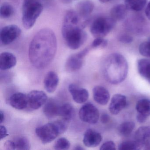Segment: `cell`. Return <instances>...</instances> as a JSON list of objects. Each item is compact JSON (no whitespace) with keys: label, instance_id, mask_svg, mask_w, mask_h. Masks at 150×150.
Listing matches in <instances>:
<instances>
[{"label":"cell","instance_id":"20","mask_svg":"<svg viewBox=\"0 0 150 150\" xmlns=\"http://www.w3.org/2000/svg\"><path fill=\"white\" fill-rule=\"evenodd\" d=\"M135 140L144 145L150 139V125L141 126L135 133Z\"/></svg>","mask_w":150,"mask_h":150},{"label":"cell","instance_id":"15","mask_svg":"<svg viewBox=\"0 0 150 150\" xmlns=\"http://www.w3.org/2000/svg\"><path fill=\"white\" fill-rule=\"evenodd\" d=\"M59 82V78L53 71L49 72L45 75L44 81L45 88L48 93H52L56 91Z\"/></svg>","mask_w":150,"mask_h":150},{"label":"cell","instance_id":"7","mask_svg":"<svg viewBox=\"0 0 150 150\" xmlns=\"http://www.w3.org/2000/svg\"><path fill=\"white\" fill-rule=\"evenodd\" d=\"M79 116L81 121L87 123L94 124L98 122L100 113L97 108L92 103L84 104L79 111Z\"/></svg>","mask_w":150,"mask_h":150},{"label":"cell","instance_id":"21","mask_svg":"<svg viewBox=\"0 0 150 150\" xmlns=\"http://www.w3.org/2000/svg\"><path fill=\"white\" fill-rule=\"evenodd\" d=\"M137 68L139 74L150 83V60L146 59H139Z\"/></svg>","mask_w":150,"mask_h":150},{"label":"cell","instance_id":"27","mask_svg":"<svg viewBox=\"0 0 150 150\" xmlns=\"http://www.w3.org/2000/svg\"><path fill=\"white\" fill-rule=\"evenodd\" d=\"M143 146L136 140L126 141L121 143L118 149L120 150H138L141 149Z\"/></svg>","mask_w":150,"mask_h":150},{"label":"cell","instance_id":"38","mask_svg":"<svg viewBox=\"0 0 150 150\" xmlns=\"http://www.w3.org/2000/svg\"><path fill=\"white\" fill-rule=\"evenodd\" d=\"M147 118V117H146L142 115H139V114H137V121L141 123H144V122H145Z\"/></svg>","mask_w":150,"mask_h":150},{"label":"cell","instance_id":"37","mask_svg":"<svg viewBox=\"0 0 150 150\" xmlns=\"http://www.w3.org/2000/svg\"><path fill=\"white\" fill-rule=\"evenodd\" d=\"M1 129V140L5 138L7 136H8V134L7 133V130L5 126L3 125H1L0 127Z\"/></svg>","mask_w":150,"mask_h":150},{"label":"cell","instance_id":"6","mask_svg":"<svg viewBox=\"0 0 150 150\" xmlns=\"http://www.w3.org/2000/svg\"><path fill=\"white\" fill-rule=\"evenodd\" d=\"M35 133L44 144L52 142L60 135L58 128L54 122L37 127L35 129Z\"/></svg>","mask_w":150,"mask_h":150},{"label":"cell","instance_id":"43","mask_svg":"<svg viewBox=\"0 0 150 150\" xmlns=\"http://www.w3.org/2000/svg\"><path fill=\"white\" fill-rule=\"evenodd\" d=\"M146 149H148V150H150V146H148V148H146Z\"/></svg>","mask_w":150,"mask_h":150},{"label":"cell","instance_id":"41","mask_svg":"<svg viewBox=\"0 0 150 150\" xmlns=\"http://www.w3.org/2000/svg\"><path fill=\"white\" fill-rule=\"evenodd\" d=\"M74 149L75 150H83L85 149H84V148H83L82 146H81L78 145L75 146V147L74 148Z\"/></svg>","mask_w":150,"mask_h":150},{"label":"cell","instance_id":"34","mask_svg":"<svg viewBox=\"0 0 150 150\" xmlns=\"http://www.w3.org/2000/svg\"><path fill=\"white\" fill-rule=\"evenodd\" d=\"M119 41L122 43L130 44L133 41V38L129 35L124 34L119 37Z\"/></svg>","mask_w":150,"mask_h":150},{"label":"cell","instance_id":"29","mask_svg":"<svg viewBox=\"0 0 150 150\" xmlns=\"http://www.w3.org/2000/svg\"><path fill=\"white\" fill-rule=\"evenodd\" d=\"M14 13L13 7L9 3H4L1 7L0 16L3 19H7L11 17Z\"/></svg>","mask_w":150,"mask_h":150},{"label":"cell","instance_id":"1","mask_svg":"<svg viewBox=\"0 0 150 150\" xmlns=\"http://www.w3.org/2000/svg\"><path fill=\"white\" fill-rule=\"evenodd\" d=\"M57 38L50 29L44 28L35 35L30 45L29 57L33 66L43 69L48 66L56 55Z\"/></svg>","mask_w":150,"mask_h":150},{"label":"cell","instance_id":"3","mask_svg":"<svg viewBox=\"0 0 150 150\" xmlns=\"http://www.w3.org/2000/svg\"><path fill=\"white\" fill-rule=\"evenodd\" d=\"M128 64L126 59L119 53L110 55L105 60L103 74L106 79L111 84L117 85L127 77Z\"/></svg>","mask_w":150,"mask_h":150},{"label":"cell","instance_id":"31","mask_svg":"<svg viewBox=\"0 0 150 150\" xmlns=\"http://www.w3.org/2000/svg\"><path fill=\"white\" fill-rule=\"evenodd\" d=\"M139 53L144 57H150V42H144L140 44L139 47Z\"/></svg>","mask_w":150,"mask_h":150},{"label":"cell","instance_id":"33","mask_svg":"<svg viewBox=\"0 0 150 150\" xmlns=\"http://www.w3.org/2000/svg\"><path fill=\"white\" fill-rule=\"evenodd\" d=\"M101 150H116L115 144L113 141H108L103 144L100 147Z\"/></svg>","mask_w":150,"mask_h":150},{"label":"cell","instance_id":"23","mask_svg":"<svg viewBox=\"0 0 150 150\" xmlns=\"http://www.w3.org/2000/svg\"><path fill=\"white\" fill-rule=\"evenodd\" d=\"M75 114L74 108L70 103H64L60 105L59 110L58 116L61 117L62 119L69 121L73 118Z\"/></svg>","mask_w":150,"mask_h":150},{"label":"cell","instance_id":"4","mask_svg":"<svg viewBox=\"0 0 150 150\" xmlns=\"http://www.w3.org/2000/svg\"><path fill=\"white\" fill-rule=\"evenodd\" d=\"M43 9L38 0H24L22 7V23L26 29L31 28Z\"/></svg>","mask_w":150,"mask_h":150},{"label":"cell","instance_id":"25","mask_svg":"<svg viewBox=\"0 0 150 150\" xmlns=\"http://www.w3.org/2000/svg\"><path fill=\"white\" fill-rule=\"evenodd\" d=\"M147 0H125V5L128 9L138 12L145 6Z\"/></svg>","mask_w":150,"mask_h":150},{"label":"cell","instance_id":"42","mask_svg":"<svg viewBox=\"0 0 150 150\" xmlns=\"http://www.w3.org/2000/svg\"><path fill=\"white\" fill-rule=\"evenodd\" d=\"M99 1L102 3H107V2L111 1L112 0H99Z\"/></svg>","mask_w":150,"mask_h":150},{"label":"cell","instance_id":"19","mask_svg":"<svg viewBox=\"0 0 150 150\" xmlns=\"http://www.w3.org/2000/svg\"><path fill=\"white\" fill-rule=\"evenodd\" d=\"M60 105L53 99L47 101L43 108V112L45 116L50 119L58 116Z\"/></svg>","mask_w":150,"mask_h":150},{"label":"cell","instance_id":"5","mask_svg":"<svg viewBox=\"0 0 150 150\" xmlns=\"http://www.w3.org/2000/svg\"><path fill=\"white\" fill-rule=\"evenodd\" d=\"M116 22L111 17H99L92 23L90 32L95 38H103L114 29Z\"/></svg>","mask_w":150,"mask_h":150},{"label":"cell","instance_id":"14","mask_svg":"<svg viewBox=\"0 0 150 150\" xmlns=\"http://www.w3.org/2000/svg\"><path fill=\"white\" fill-rule=\"evenodd\" d=\"M94 100L100 105H105L108 103L110 98L108 91L103 87L96 86L93 88Z\"/></svg>","mask_w":150,"mask_h":150},{"label":"cell","instance_id":"28","mask_svg":"<svg viewBox=\"0 0 150 150\" xmlns=\"http://www.w3.org/2000/svg\"><path fill=\"white\" fill-rule=\"evenodd\" d=\"M135 127V124L133 122H124L120 125L118 128V131L122 136L127 137L130 135Z\"/></svg>","mask_w":150,"mask_h":150},{"label":"cell","instance_id":"35","mask_svg":"<svg viewBox=\"0 0 150 150\" xmlns=\"http://www.w3.org/2000/svg\"><path fill=\"white\" fill-rule=\"evenodd\" d=\"M4 147L6 150H16L14 143L13 140H8L6 141L4 144Z\"/></svg>","mask_w":150,"mask_h":150},{"label":"cell","instance_id":"16","mask_svg":"<svg viewBox=\"0 0 150 150\" xmlns=\"http://www.w3.org/2000/svg\"><path fill=\"white\" fill-rule=\"evenodd\" d=\"M84 58L79 52L70 56L66 63L67 71L72 72L79 70L83 65Z\"/></svg>","mask_w":150,"mask_h":150},{"label":"cell","instance_id":"36","mask_svg":"<svg viewBox=\"0 0 150 150\" xmlns=\"http://www.w3.org/2000/svg\"><path fill=\"white\" fill-rule=\"evenodd\" d=\"M110 120V117L108 114L103 113L100 116V121L102 123L106 124Z\"/></svg>","mask_w":150,"mask_h":150},{"label":"cell","instance_id":"32","mask_svg":"<svg viewBox=\"0 0 150 150\" xmlns=\"http://www.w3.org/2000/svg\"><path fill=\"white\" fill-rule=\"evenodd\" d=\"M108 41L102 38H97L93 41L91 45V47L93 48H97L101 47L104 48L108 45Z\"/></svg>","mask_w":150,"mask_h":150},{"label":"cell","instance_id":"30","mask_svg":"<svg viewBox=\"0 0 150 150\" xmlns=\"http://www.w3.org/2000/svg\"><path fill=\"white\" fill-rule=\"evenodd\" d=\"M70 142L67 139L61 137L56 140L54 144V148L57 150H68L70 148Z\"/></svg>","mask_w":150,"mask_h":150},{"label":"cell","instance_id":"44","mask_svg":"<svg viewBox=\"0 0 150 150\" xmlns=\"http://www.w3.org/2000/svg\"><path fill=\"white\" fill-rule=\"evenodd\" d=\"M148 41L150 42V37H149V39H148Z\"/></svg>","mask_w":150,"mask_h":150},{"label":"cell","instance_id":"11","mask_svg":"<svg viewBox=\"0 0 150 150\" xmlns=\"http://www.w3.org/2000/svg\"><path fill=\"white\" fill-rule=\"evenodd\" d=\"M69 92L74 100L78 103L86 102L88 98L89 93L87 89L80 87L74 84H71L68 87Z\"/></svg>","mask_w":150,"mask_h":150},{"label":"cell","instance_id":"2","mask_svg":"<svg viewBox=\"0 0 150 150\" xmlns=\"http://www.w3.org/2000/svg\"><path fill=\"white\" fill-rule=\"evenodd\" d=\"M85 20L76 11L73 10L68 11L65 16L62 35L67 45L71 50L79 49L86 40L87 34L84 31Z\"/></svg>","mask_w":150,"mask_h":150},{"label":"cell","instance_id":"39","mask_svg":"<svg viewBox=\"0 0 150 150\" xmlns=\"http://www.w3.org/2000/svg\"><path fill=\"white\" fill-rule=\"evenodd\" d=\"M145 14L148 20H150V2L148 3L145 9Z\"/></svg>","mask_w":150,"mask_h":150},{"label":"cell","instance_id":"13","mask_svg":"<svg viewBox=\"0 0 150 150\" xmlns=\"http://www.w3.org/2000/svg\"><path fill=\"white\" fill-rule=\"evenodd\" d=\"M8 102L9 104L16 109L22 110L28 107V95L23 93H15L10 96Z\"/></svg>","mask_w":150,"mask_h":150},{"label":"cell","instance_id":"24","mask_svg":"<svg viewBox=\"0 0 150 150\" xmlns=\"http://www.w3.org/2000/svg\"><path fill=\"white\" fill-rule=\"evenodd\" d=\"M138 114L148 117L150 116V100L143 99L139 100L136 104Z\"/></svg>","mask_w":150,"mask_h":150},{"label":"cell","instance_id":"22","mask_svg":"<svg viewBox=\"0 0 150 150\" xmlns=\"http://www.w3.org/2000/svg\"><path fill=\"white\" fill-rule=\"evenodd\" d=\"M127 8L125 5L119 4L112 8L110 11L111 18L115 21L123 20L127 14Z\"/></svg>","mask_w":150,"mask_h":150},{"label":"cell","instance_id":"8","mask_svg":"<svg viewBox=\"0 0 150 150\" xmlns=\"http://www.w3.org/2000/svg\"><path fill=\"white\" fill-rule=\"evenodd\" d=\"M21 30L16 25L6 26L1 30L0 42L2 45H6L13 43L21 35Z\"/></svg>","mask_w":150,"mask_h":150},{"label":"cell","instance_id":"17","mask_svg":"<svg viewBox=\"0 0 150 150\" xmlns=\"http://www.w3.org/2000/svg\"><path fill=\"white\" fill-rule=\"evenodd\" d=\"M17 63L16 57L9 52H2L0 56V69L7 71L14 67Z\"/></svg>","mask_w":150,"mask_h":150},{"label":"cell","instance_id":"9","mask_svg":"<svg viewBox=\"0 0 150 150\" xmlns=\"http://www.w3.org/2000/svg\"><path fill=\"white\" fill-rule=\"evenodd\" d=\"M28 107L32 110L40 108L45 104L48 100V96L43 91L33 90L28 95Z\"/></svg>","mask_w":150,"mask_h":150},{"label":"cell","instance_id":"10","mask_svg":"<svg viewBox=\"0 0 150 150\" xmlns=\"http://www.w3.org/2000/svg\"><path fill=\"white\" fill-rule=\"evenodd\" d=\"M126 96L120 94H116L111 98L109 110L113 115H117L126 107Z\"/></svg>","mask_w":150,"mask_h":150},{"label":"cell","instance_id":"40","mask_svg":"<svg viewBox=\"0 0 150 150\" xmlns=\"http://www.w3.org/2000/svg\"><path fill=\"white\" fill-rule=\"evenodd\" d=\"M0 115H1V120H0V122L1 123H2L5 121V116L4 113H3V111L2 110L0 111Z\"/></svg>","mask_w":150,"mask_h":150},{"label":"cell","instance_id":"12","mask_svg":"<svg viewBox=\"0 0 150 150\" xmlns=\"http://www.w3.org/2000/svg\"><path fill=\"white\" fill-rule=\"evenodd\" d=\"M102 140L100 133L93 129L86 131L83 137V142L86 146L94 147L99 145Z\"/></svg>","mask_w":150,"mask_h":150},{"label":"cell","instance_id":"26","mask_svg":"<svg viewBox=\"0 0 150 150\" xmlns=\"http://www.w3.org/2000/svg\"><path fill=\"white\" fill-rule=\"evenodd\" d=\"M13 140L14 143L16 150H28L30 149V142L26 137H16Z\"/></svg>","mask_w":150,"mask_h":150},{"label":"cell","instance_id":"18","mask_svg":"<svg viewBox=\"0 0 150 150\" xmlns=\"http://www.w3.org/2000/svg\"><path fill=\"white\" fill-rule=\"evenodd\" d=\"M94 8L93 2L90 0H84L78 3L76 12L83 19L87 18L93 12Z\"/></svg>","mask_w":150,"mask_h":150}]
</instances>
